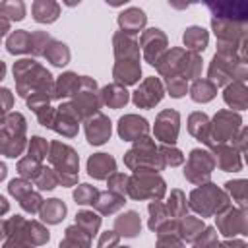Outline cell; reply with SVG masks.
<instances>
[{"instance_id": "48", "label": "cell", "mask_w": 248, "mask_h": 248, "mask_svg": "<svg viewBox=\"0 0 248 248\" xmlns=\"http://www.w3.org/2000/svg\"><path fill=\"white\" fill-rule=\"evenodd\" d=\"M8 236V221H0V240Z\"/></svg>"}, {"instance_id": "22", "label": "cell", "mask_w": 248, "mask_h": 248, "mask_svg": "<svg viewBox=\"0 0 248 248\" xmlns=\"http://www.w3.org/2000/svg\"><path fill=\"white\" fill-rule=\"evenodd\" d=\"M188 128H190V134L196 136L200 141L209 143V120H207L205 114L194 112V114L190 116V126H188Z\"/></svg>"}, {"instance_id": "10", "label": "cell", "mask_w": 248, "mask_h": 248, "mask_svg": "<svg viewBox=\"0 0 248 248\" xmlns=\"http://www.w3.org/2000/svg\"><path fill=\"white\" fill-rule=\"evenodd\" d=\"M147 130H149V126H147L145 118L128 114V116H122L118 120V134L126 141H138L140 138H145Z\"/></svg>"}, {"instance_id": "9", "label": "cell", "mask_w": 248, "mask_h": 248, "mask_svg": "<svg viewBox=\"0 0 248 248\" xmlns=\"http://www.w3.org/2000/svg\"><path fill=\"white\" fill-rule=\"evenodd\" d=\"M178 134V112L176 110H163L155 122V136L165 143H174Z\"/></svg>"}, {"instance_id": "32", "label": "cell", "mask_w": 248, "mask_h": 248, "mask_svg": "<svg viewBox=\"0 0 248 248\" xmlns=\"http://www.w3.org/2000/svg\"><path fill=\"white\" fill-rule=\"evenodd\" d=\"M17 170H19V174H21L23 180H35L37 174H39V170H41V165H39V161H35L31 157H25V159L19 161Z\"/></svg>"}, {"instance_id": "50", "label": "cell", "mask_w": 248, "mask_h": 248, "mask_svg": "<svg viewBox=\"0 0 248 248\" xmlns=\"http://www.w3.org/2000/svg\"><path fill=\"white\" fill-rule=\"evenodd\" d=\"M8 31V21L4 19V17H0V39H2V35Z\"/></svg>"}, {"instance_id": "17", "label": "cell", "mask_w": 248, "mask_h": 248, "mask_svg": "<svg viewBox=\"0 0 248 248\" xmlns=\"http://www.w3.org/2000/svg\"><path fill=\"white\" fill-rule=\"evenodd\" d=\"M118 23H120V27H122L124 31H128V33H138V31L145 25V14H143L141 10H138V8H130L128 12L120 14Z\"/></svg>"}, {"instance_id": "33", "label": "cell", "mask_w": 248, "mask_h": 248, "mask_svg": "<svg viewBox=\"0 0 248 248\" xmlns=\"http://www.w3.org/2000/svg\"><path fill=\"white\" fill-rule=\"evenodd\" d=\"M97 196H99L97 188H93V186H89V184H81V186H78V190L74 192V200H76L78 203H81V205L95 203Z\"/></svg>"}, {"instance_id": "23", "label": "cell", "mask_w": 248, "mask_h": 248, "mask_svg": "<svg viewBox=\"0 0 248 248\" xmlns=\"http://www.w3.org/2000/svg\"><path fill=\"white\" fill-rule=\"evenodd\" d=\"M215 91H217V87H215L213 81H209V79H198V81H194V85L190 89V95H192L194 101L205 103V101H211L215 97Z\"/></svg>"}, {"instance_id": "36", "label": "cell", "mask_w": 248, "mask_h": 248, "mask_svg": "<svg viewBox=\"0 0 248 248\" xmlns=\"http://www.w3.org/2000/svg\"><path fill=\"white\" fill-rule=\"evenodd\" d=\"M19 205H21L25 211L35 213V211H39V209H41V205H43V198H41L37 192L29 190L27 194H23V196L19 198Z\"/></svg>"}, {"instance_id": "31", "label": "cell", "mask_w": 248, "mask_h": 248, "mask_svg": "<svg viewBox=\"0 0 248 248\" xmlns=\"http://www.w3.org/2000/svg\"><path fill=\"white\" fill-rule=\"evenodd\" d=\"M23 232H25L23 238H27L31 242V246L45 244L48 240V231H45L39 223H25V231Z\"/></svg>"}, {"instance_id": "19", "label": "cell", "mask_w": 248, "mask_h": 248, "mask_svg": "<svg viewBox=\"0 0 248 248\" xmlns=\"http://www.w3.org/2000/svg\"><path fill=\"white\" fill-rule=\"evenodd\" d=\"M122 205H124V196L114 194V192H99V196L95 200V207L101 213H114Z\"/></svg>"}, {"instance_id": "41", "label": "cell", "mask_w": 248, "mask_h": 248, "mask_svg": "<svg viewBox=\"0 0 248 248\" xmlns=\"http://www.w3.org/2000/svg\"><path fill=\"white\" fill-rule=\"evenodd\" d=\"M167 85H169V91L172 97H182L186 93V79L184 78H167Z\"/></svg>"}, {"instance_id": "35", "label": "cell", "mask_w": 248, "mask_h": 248, "mask_svg": "<svg viewBox=\"0 0 248 248\" xmlns=\"http://www.w3.org/2000/svg\"><path fill=\"white\" fill-rule=\"evenodd\" d=\"M35 184L41 188V190H52L56 184H58V178H56V172H52L50 169H43L39 170L37 178H35Z\"/></svg>"}, {"instance_id": "18", "label": "cell", "mask_w": 248, "mask_h": 248, "mask_svg": "<svg viewBox=\"0 0 248 248\" xmlns=\"http://www.w3.org/2000/svg\"><path fill=\"white\" fill-rule=\"evenodd\" d=\"M79 79H81V78L76 76V74H72V72L60 76V79L56 81V87H54L52 97L62 99V97H68V95L78 93V89H79Z\"/></svg>"}, {"instance_id": "24", "label": "cell", "mask_w": 248, "mask_h": 248, "mask_svg": "<svg viewBox=\"0 0 248 248\" xmlns=\"http://www.w3.org/2000/svg\"><path fill=\"white\" fill-rule=\"evenodd\" d=\"M215 147H217V159H215V163L223 170H238L240 169V159H238V155L231 147H223V145H215Z\"/></svg>"}, {"instance_id": "34", "label": "cell", "mask_w": 248, "mask_h": 248, "mask_svg": "<svg viewBox=\"0 0 248 248\" xmlns=\"http://www.w3.org/2000/svg\"><path fill=\"white\" fill-rule=\"evenodd\" d=\"M229 89H231V91H234V95H231V93H227V91H225V101H227L231 107L244 108V107H246V93H244L242 83H238V85H231Z\"/></svg>"}, {"instance_id": "52", "label": "cell", "mask_w": 248, "mask_h": 248, "mask_svg": "<svg viewBox=\"0 0 248 248\" xmlns=\"http://www.w3.org/2000/svg\"><path fill=\"white\" fill-rule=\"evenodd\" d=\"M4 72H6V66H4V62L0 60V79L4 78Z\"/></svg>"}, {"instance_id": "12", "label": "cell", "mask_w": 248, "mask_h": 248, "mask_svg": "<svg viewBox=\"0 0 248 248\" xmlns=\"http://www.w3.org/2000/svg\"><path fill=\"white\" fill-rule=\"evenodd\" d=\"M116 170V163L110 155L107 153H97L93 157H89L87 161V172L93 176V178H108V174H112Z\"/></svg>"}, {"instance_id": "11", "label": "cell", "mask_w": 248, "mask_h": 248, "mask_svg": "<svg viewBox=\"0 0 248 248\" xmlns=\"http://www.w3.org/2000/svg\"><path fill=\"white\" fill-rule=\"evenodd\" d=\"M141 43H143L145 58L149 60V64L155 66L159 62V54L165 50V45H167L165 35L159 29H147V33H143V37H141Z\"/></svg>"}, {"instance_id": "7", "label": "cell", "mask_w": 248, "mask_h": 248, "mask_svg": "<svg viewBox=\"0 0 248 248\" xmlns=\"http://www.w3.org/2000/svg\"><path fill=\"white\" fill-rule=\"evenodd\" d=\"M85 136H87V141L91 145H101L105 143L108 138H110V120L101 114V112H95L93 116L87 118L85 122Z\"/></svg>"}, {"instance_id": "42", "label": "cell", "mask_w": 248, "mask_h": 248, "mask_svg": "<svg viewBox=\"0 0 248 248\" xmlns=\"http://www.w3.org/2000/svg\"><path fill=\"white\" fill-rule=\"evenodd\" d=\"M0 10L4 14H8L12 19H23V14H25V8H23L21 2H17V4H10V2L0 4Z\"/></svg>"}, {"instance_id": "21", "label": "cell", "mask_w": 248, "mask_h": 248, "mask_svg": "<svg viewBox=\"0 0 248 248\" xmlns=\"http://www.w3.org/2000/svg\"><path fill=\"white\" fill-rule=\"evenodd\" d=\"M101 101H103L105 105L112 107V108H118V107L126 105L128 93H126V89L120 87V85H108V87H105V89L101 91Z\"/></svg>"}, {"instance_id": "39", "label": "cell", "mask_w": 248, "mask_h": 248, "mask_svg": "<svg viewBox=\"0 0 248 248\" xmlns=\"http://www.w3.org/2000/svg\"><path fill=\"white\" fill-rule=\"evenodd\" d=\"M170 202L169 203V213L170 215H176V217H182L186 213V202H184V194L180 190H172L170 194Z\"/></svg>"}, {"instance_id": "3", "label": "cell", "mask_w": 248, "mask_h": 248, "mask_svg": "<svg viewBox=\"0 0 248 248\" xmlns=\"http://www.w3.org/2000/svg\"><path fill=\"white\" fill-rule=\"evenodd\" d=\"M126 194L134 200H143V198L159 200L165 194V180L157 176L153 170H136V174L128 180Z\"/></svg>"}, {"instance_id": "28", "label": "cell", "mask_w": 248, "mask_h": 248, "mask_svg": "<svg viewBox=\"0 0 248 248\" xmlns=\"http://www.w3.org/2000/svg\"><path fill=\"white\" fill-rule=\"evenodd\" d=\"M76 225H78L79 229H83L89 236H95V234H97V229H99V225H101V217L95 215L93 211H79V213L76 215Z\"/></svg>"}, {"instance_id": "30", "label": "cell", "mask_w": 248, "mask_h": 248, "mask_svg": "<svg viewBox=\"0 0 248 248\" xmlns=\"http://www.w3.org/2000/svg\"><path fill=\"white\" fill-rule=\"evenodd\" d=\"M178 231L182 232V238H184V240L192 242V240H196V238L202 234V231H203V223H202L200 219L186 217V219L182 221V225H180Z\"/></svg>"}, {"instance_id": "5", "label": "cell", "mask_w": 248, "mask_h": 248, "mask_svg": "<svg viewBox=\"0 0 248 248\" xmlns=\"http://www.w3.org/2000/svg\"><path fill=\"white\" fill-rule=\"evenodd\" d=\"M215 167V159L211 157V153L203 151V149H194L188 157V165L184 169V176L192 182H202L207 180L211 170Z\"/></svg>"}, {"instance_id": "20", "label": "cell", "mask_w": 248, "mask_h": 248, "mask_svg": "<svg viewBox=\"0 0 248 248\" xmlns=\"http://www.w3.org/2000/svg\"><path fill=\"white\" fill-rule=\"evenodd\" d=\"M149 213H151L149 229L151 231H159L163 234L167 231V227H169V213H167L165 205H161L159 202H151L149 203Z\"/></svg>"}, {"instance_id": "13", "label": "cell", "mask_w": 248, "mask_h": 248, "mask_svg": "<svg viewBox=\"0 0 248 248\" xmlns=\"http://www.w3.org/2000/svg\"><path fill=\"white\" fill-rule=\"evenodd\" d=\"M141 76V68L138 60H118L114 66V78L118 83H136Z\"/></svg>"}, {"instance_id": "25", "label": "cell", "mask_w": 248, "mask_h": 248, "mask_svg": "<svg viewBox=\"0 0 248 248\" xmlns=\"http://www.w3.org/2000/svg\"><path fill=\"white\" fill-rule=\"evenodd\" d=\"M184 45L192 50H203L207 45V33L202 27H188L184 33Z\"/></svg>"}, {"instance_id": "6", "label": "cell", "mask_w": 248, "mask_h": 248, "mask_svg": "<svg viewBox=\"0 0 248 248\" xmlns=\"http://www.w3.org/2000/svg\"><path fill=\"white\" fill-rule=\"evenodd\" d=\"M238 124H240V116L238 114L225 112V110L219 112L213 118V132L209 134V145H211V140H215L213 145H221L223 141H227L234 134V130L238 128Z\"/></svg>"}, {"instance_id": "1", "label": "cell", "mask_w": 248, "mask_h": 248, "mask_svg": "<svg viewBox=\"0 0 248 248\" xmlns=\"http://www.w3.org/2000/svg\"><path fill=\"white\" fill-rule=\"evenodd\" d=\"M50 163L56 167V178L62 182V186H70L78 178V155L72 147L64 143H50Z\"/></svg>"}, {"instance_id": "37", "label": "cell", "mask_w": 248, "mask_h": 248, "mask_svg": "<svg viewBox=\"0 0 248 248\" xmlns=\"http://www.w3.org/2000/svg\"><path fill=\"white\" fill-rule=\"evenodd\" d=\"M46 140H43L41 136H35L31 138V143H29V157L35 159V161H43L46 157Z\"/></svg>"}, {"instance_id": "46", "label": "cell", "mask_w": 248, "mask_h": 248, "mask_svg": "<svg viewBox=\"0 0 248 248\" xmlns=\"http://www.w3.org/2000/svg\"><path fill=\"white\" fill-rule=\"evenodd\" d=\"M10 107H12V93H10V89L2 87L0 89V122H2V118L8 112Z\"/></svg>"}, {"instance_id": "53", "label": "cell", "mask_w": 248, "mask_h": 248, "mask_svg": "<svg viewBox=\"0 0 248 248\" xmlns=\"http://www.w3.org/2000/svg\"><path fill=\"white\" fill-rule=\"evenodd\" d=\"M120 248H128V246H120Z\"/></svg>"}, {"instance_id": "29", "label": "cell", "mask_w": 248, "mask_h": 248, "mask_svg": "<svg viewBox=\"0 0 248 248\" xmlns=\"http://www.w3.org/2000/svg\"><path fill=\"white\" fill-rule=\"evenodd\" d=\"M45 56H46L54 66H64V64H68L70 52H68L66 45H62V43H58V41H50V46L45 50Z\"/></svg>"}, {"instance_id": "16", "label": "cell", "mask_w": 248, "mask_h": 248, "mask_svg": "<svg viewBox=\"0 0 248 248\" xmlns=\"http://www.w3.org/2000/svg\"><path fill=\"white\" fill-rule=\"evenodd\" d=\"M41 219L45 221V223H50V225H56V223H60L62 219H64V215H66V205L60 202V200H46L43 205H41Z\"/></svg>"}, {"instance_id": "26", "label": "cell", "mask_w": 248, "mask_h": 248, "mask_svg": "<svg viewBox=\"0 0 248 248\" xmlns=\"http://www.w3.org/2000/svg\"><path fill=\"white\" fill-rule=\"evenodd\" d=\"M33 17L37 19V21H41V23H50V21H54L56 17H58V6L56 4H52V2H35L33 4Z\"/></svg>"}, {"instance_id": "44", "label": "cell", "mask_w": 248, "mask_h": 248, "mask_svg": "<svg viewBox=\"0 0 248 248\" xmlns=\"http://www.w3.org/2000/svg\"><path fill=\"white\" fill-rule=\"evenodd\" d=\"M118 232L114 231H107L101 234V240H99V248H118Z\"/></svg>"}, {"instance_id": "2", "label": "cell", "mask_w": 248, "mask_h": 248, "mask_svg": "<svg viewBox=\"0 0 248 248\" xmlns=\"http://www.w3.org/2000/svg\"><path fill=\"white\" fill-rule=\"evenodd\" d=\"M25 118L19 112H12L0 128V151L8 157H17L23 151L25 140Z\"/></svg>"}, {"instance_id": "27", "label": "cell", "mask_w": 248, "mask_h": 248, "mask_svg": "<svg viewBox=\"0 0 248 248\" xmlns=\"http://www.w3.org/2000/svg\"><path fill=\"white\" fill-rule=\"evenodd\" d=\"M8 50L12 54L29 52L31 50V35L27 31H16L14 35H10V39H8Z\"/></svg>"}, {"instance_id": "4", "label": "cell", "mask_w": 248, "mask_h": 248, "mask_svg": "<svg viewBox=\"0 0 248 248\" xmlns=\"http://www.w3.org/2000/svg\"><path fill=\"white\" fill-rule=\"evenodd\" d=\"M190 202H192L190 205L194 211H198L202 217H207L211 213L223 211L229 203V198L221 190H217L213 184H207V186L194 190L190 196Z\"/></svg>"}, {"instance_id": "38", "label": "cell", "mask_w": 248, "mask_h": 248, "mask_svg": "<svg viewBox=\"0 0 248 248\" xmlns=\"http://www.w3.org/2000/svg\"><path fill=\"white\" fill-rule=\"evenodd\" d=\"M128 176L122 174V172H112V176L108 178V192H114V194H120L124 196L128 192Z\"/></svg>"}, {"instance_id": "8", "label": "cell", "mask_w": 248, "mask_h": 248, "mask_svg": "<svg viewBox=\"0 0 248 248\" xmlns=\"http://www.w3.org/2000/svg\"><path fill=\"white\" fill-rule=\"evenodd\" d=\"M161 99H163V85L157 78L145 79L141 83V87H138V91L134 93V103L138 107H145V108H151Z\"/></svg>"}, {"instance_id": "43", "label": "cell", "mask_w": 248, "mask_h": 248, "mask_svg": "<svg viewBox=\"0 0 248 248\" xmlns=\"http://www.w3.org/2000/svg\"><path fill=\"white\" fill-rule=\"evenodd\" d=\"M194 248H217V240H215V231L209 227L205 229V232H202V240H198L194 244Z\"/></svg>"}, {"instance_id": "45", "label": "cell", "mask_w": 248, "mask_h": 248, "mask_svg": "<svg viewBox=\"0 0 248 248\" xmlns=\"http://www.w3.org/2000/svg\"><path fill=\"white\" fill-rule=\"evenodd\" d=\"M225 186H227L229 192H234V194H236L240 205L244 207V190H246V182H244V180H236V182H227Z\"/></svg>"}, {"instance_id": "40", "label": "cell", "mask_w": 248, "mask_h": 248, "mask_svg": "<svg viewBox=\"0 0 248 248\" xmlns=\"http://www.w3.org/2000/svg\"><path fill=\"white\" fill-rule=\"evenodd\" d=\"M163 155H161V159H163V165H180L182 161H184V157H182V153L178 151V149H174V147H169V145H163L161 149H159Z\"/></svg>"}, {"instance_id": "15", "label": "cell", "mask_w": 248, "mask_h": 248, "mask_svg": "<svg viewBox=\"0 0 248 248\" xmlns=\"http://www.w3.org/2000/svg\"><path fill=\"white\" fill-rule=\"evenodd\" d=\"M114 232L124 234V236H136L141 231V223H140V215L136 211H128L124 215H120L114 223Z\"/></svg>"}, {"instance_id": "47", "label": "cell", "mask_w": 248, "mask_h": 248, "mask_svg": "<svg viewBox=\"0 0 248 248\" xmlns=\"http://www.w3.org/2000/svg\"><path fill=\"white\" fill-rule=\"evenodd\" d=\"M60 248H81L78 242H74L72 238H64L62 242H60Z\"/></svg>"}, {"instance_id": "49", "label": "cell", "mask_w": 248, "mask_h": 248, "mask_svg": "<svg viewBox=\"0 0 248 248\" xmlns=\"http://www.w3.org/2000/svg\"><path fill=\"white\" fill-rule=\"evenodd\" d=\"M8 209H10V205H8L6 198H4V196H0V215H2V213H6Z\"/></svg>"}, {"instance_id": "14", "label": "cell", "mask_w": 248, "mask_h": 248, "mask_svg": "<svg viewBox=\"0 0 248 248\" xmlns=\"http://www.w3.org/2000/svg\"><path fill=\"white\" fill-rule=\"evenodd\" d=\"M217 223H219V229H221V232L225 236H231V234H236V232L246 234L244 232L246 231V227H244V211H240L236 215V213H232V209H229L227 215H219Z\"/></svg>"}, {"instance_id": "51", "label": "cell", "mask_w": 248, "mask_h": 248, "mask_svg": "<svg viewBox=\"0 0 248 248\" xmlns=\"http://www.w3.org/2000/svg\"><path fill=\"white\" fill-rule=\"evenodd\" d=\"M6 174H8L6 165H4V163H0V180H4V178H6Z\"/></svg>"}]
</instances>
